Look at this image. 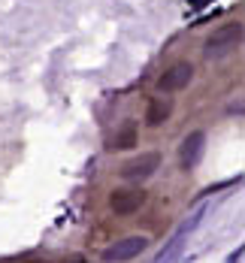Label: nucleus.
I'll list each match as a JSON object with an SVG mask.
<instances>
[{
  "instance_id": "f257e3e1",
  "label": "nucleus",
  "mask_w": 245,
  "mask_h": 263,
  "mask_svg": "<svg viewBox=\"0 0 245 263\" xmlns=\"http://www.w3.org/2000/svg\"><path fill=\"white\" fill-rule=\"evenodd\" d=\"M242 43V22H227V25L215 27L206 40V58H221V54L233 52Z\"/></svg>"
},
{
  "instance_id": "f03ea898",
  "label": "nucleus",
  "mask_w": 245,
  "mask_h": 263,
  "mask_svg": "<svg viewBox=\"0 0 245 263\" xmlns=\"http://www.w3.org/2000/svg\"><path fill=\"white\" fill-rule=\"evenodd\" d=\"M158 166H161V155H158V152H142V155H136V158L127 160L118 173H121V179H127V182H145V179L155 176Z\"/></svg>"
},
{
  "instance_id": "7ed1b4c3",
  "label": "nucleus",
  "mask_w": 245,
  "mask_h": 263,
  "mask_svg": "<svg viewBox=\"0 0 245 263\" xmlns=\"http://www.w3.org/2000/svg\"><path fill=\"white\" fill-rule=\"evenodd\" d=\"M145 248H148V239H145V236H124V239H118L115 245L103 248V260H106V263L134 260V257H139Z\"/></svg>"
},
{
  "instance_id": "20e7f679",
  "label": "nucleus",
  "mask_w": 245,
  "mask_h": 263,
  "mask_svg": "<svg viewBox=\"0 0 245 263\" xmlns=\"http://www.w3.org/2000/svg\"><path fill=\"white\" fill-rule=\"evenodd\" d=\"M145 206V191L142 187H115L109 194V209L115 215H134Z\"/></svg>"
},
{
  "instance_id": "39448f33",
  "label": "nucleus",
  "mask_w": 245,
  "mask_h": 263,
  "mask_svg": "<svg viewBox=\"0 0 245 263\" xmlns=\"http://www.w3.org/2000/svg\"><path fill=\"white\" fill-rule=\"evenodd\" d=\"M191 79H194V67H191L188 61H179V64H173L169 70H163V76L158 79V88H161L163 94H173V91L188 88Z\"/></svg>"
},
{
  "instance_id": "423d86ee",
  "label": "nucleus",
  "mask_w": 245,
  "mask_h": 263,
  "mask_svg": "<svg viewBox=\"0 0 245 263\" xmlns=\"http://www.w3.org/2000/svg\"><path fill=\"white\" fill-rule=\"evenodd\" d=\"M203 148H206V133L203 130L188 133V136L182 139V145H179V163H182L185 170L197 166L200 158H203Z\"/></svg>"
},
{
  "instance_id": "0eeeda50",
  "label": "nucleus",
  "mask_w": 245,
  "mask_h": 263,
  "mask_svg": "<svg viewBox=\"0 0 245 263\" xmlns=\"http://www.w3.org/2000/svg\"><path fill=\"white\" fill-rule=\"evenodd\" d=\"M169 115H173V100L169 97H152V103L145 109V124L148 127H161Z\"/></svg>"
},
{
  "instance_id": "6e6552de",
  "label": "nucleus",
  "mask_w": 245,
  "mask_h": 263,
  "mask_svg": "<svg viewBox=\"0 0 245 263\" xmlns=\"http://www.w3.org/2000/svg\"><path fill=\"white\" fill-rule=\"evenodd\" d=\"M136 139H139V133H136V121H124L115 136H112V142H109V148L112 152H127V148H134Z\"/></svg>"
}]
</instances>
